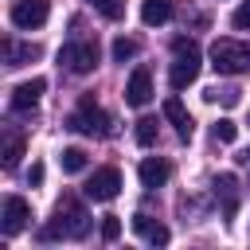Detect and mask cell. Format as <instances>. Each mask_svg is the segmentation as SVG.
<instances>
[{"instance_id":"obj_1","label":"cell","mask_w":250,"mask_h":250,"mask_svg":"<svg viewBox=\"0 0 250 250\" xmlns=\"http://www.w3.org/2000/svg\"><path fill=\"white\" fill-rule=\"evenodd\" d=\"M86 230H90L86 207H82L74 195H62V199L55 203V215H51V223L43 227L39 238H82Z\"/></svg>"},{"instance_id":"obj_2","label":"cell","mask_w":250,"mask_h":250,"mask_svg":"<svg viewBox=\"0 0 250 250\" xmlns=\"http://www.w3.org/2000/svg\"><path fill=\"white\" fill-rule=\"evenodd\" d=\"M172 51H176V59H172V70H168V82H172V90H188L195 78H199V47L191 43V39H176L172 43Z\"/></svg>"},{"instance_id":"obj_3","label":"cell","mask_w":250,"mask_h":250,"mask_svg":"<svg viewBox=\"0 0 250 250\" xmlns=\"http://www.w3.org/2000/svg\"><path fill=\"white\" fill-rule=\"evenodd\" d=\"M211 66H215L219 74H246V70H250V43L215 39V43H211Z\"/></svg>"},{"instance_id":"obj_4","label":"cell","mask_w":250,"mask_h":250,"mask_svg":"<svg viewBox=\"0 0 250 250\" xmlns=\"http://www.w3.org/2000/svg\"><path fill=\"white\" fill-rule=\"evenodd\" d=\"M74 133H86V137H109V113L102 109V105H94V98H82V105H78V113H70V121H66Z\"/></svg>"},{"instance_id":"obj_5","label":"cell","mask_w":250,"mask_h":250,"mask_svg":"<svg viewBox=\"0 0 250 250\" xmlns=\"http://www.w3.org/2000/svg\"><path fill=\"white\" fill-rule=\"evenodd\" d=\"M59 66H66L70 74H90L98 66V43H66L59 51Z\"/></svg>"},{"instance_id":"obj_6","label":"cell","mask_w":250,"mask_h":250,"mask_svg":"<svg viewBox=\"0 0 250 250\" xmlns=\"http://www.w3.org/2000/svg\"><path fill=\"white\" fill-rule=\"evenodd\" d=\"M117 191H121V172L117 168H98L86 180V195L94 203H109V199H117Z\"/></svg>"},{"instance_id":"obj_7","label":"cell","mask_w":250,"mask_h":250,"mask_svg":"<svg viewBox=\"0 0 250 250\" xmlns=\"http://www.w3.org/2000/svg\"><path fill=\"white\" fill-rule=\"evenodd\" d=\"M47 0H16L12 4V23L16 27H23V31H31V27H43L47 23Z\"/></svg>"},{"instance_id":"obj_8","label":"cell","mask_w":250,"mask_h":250,"mask_svg":"<svg viewBox=\"0 0 250 250\" xmlns=\"http://www.w3.org/2000/svg\"><path fill=\"white\" fill-rule=\"evenodd\" d=\"M27 219H31V207H27V199H20V195H8V199H4V223H0V230H4V234H20V230L27 227Z\"/></svg>"},{"instance_id":"obj_9","label":"cell","mask_w":250,"mask_h":250,"mask_svg":"<svg viewBox=\"0 0 250 250\" xmlns=\"http://www.w3.org/2000/svg\"><path fill=\"white\" fill-rule=\"evenodd\" d=\"M125 102H129V105H137V109L152 102V74H148L145 66H137V70L129 74V86H125Z\"/></svg>"},{"instance_id":"obj_10","label":"cell","mask_w":250,"mask_h":250,"mask_svg":"<svg viewBox=\"0 0 250 250\" xmlns=\"http://www.w3.org/2000/svg\"><path fill=\"white\" fill-rule=\"evenodd\" d=\"M211 188H215V199H223V215L234 219V211H238V180H234V172H219L211 180Z\"/></svg>"},{"instance_id":"obj_11","label":"cell","mask_w":250,"mask_h":250,"mask_svg":"<svg viewBox=\"0 0 250 250\" xmlns=\"http://www.w3.org/2000/svg\"><path fill=\"white\" fill-rule=\"evenodd\" d=\"M168 176H172V164L168 160H160V156H145L141 160V184L145 188H164Z\"/></svg>"},{"instance_id":"obj_12","label":"cell","mask_w":250,"mask_h":250,"mask_svg":"<svg viewBox=\"0 0 250 250\" xmlns=\"http://www.w3.org/2000/svg\"><path fill=\"white\" fill-rule=\"evenodd\" d=\"M47 90V82L43 78H31V82H20L16 90H12V109H31L35 102H39V94Z\"/></svg>"},{"instance_id":"obj_13","label":"cell","mask_w":250,"mask_h":250,"mask_svg":"<svg viewBox=\"0 0 250 250\" xmlns=\"http://www.w3.org/2000/svg\"><path fill=\"white\" fill-rule=\"evenodd\" d=\"M39 59V47L35 43H16V39H4V66H23Z\"/></svg>"},{"instance_id":"obj_14","label":"cell","mask_w":250,"mask_h":250,"mask_svg":"<svg viewBox=\"0 0 250 250\" xmlns=\"http://www.w3.org/2000/svg\"><path fill=\"white\" fill-rule=\"evenodd\" d=\"M164 117H168V121L176 125V133H180L184 141L191 137V129H195V125H191V113H188V109L180 105V98H168V102H164Z\"/></svg>"},{"instance_id":"obj_15","label":"cell","mask_w":250,"mask_h":250,"mask_svg":"<svg viewBox=\"0 0 250 250\" xmlns=\"http://www.w3.org/2000/svg\"><path fill=\"white\" fill-rule=\"evenodd\" d=\"M141 20H145L148 27L168 23V20H172V0H145V4H141Z\"/></svg>"},{"instance_id":"obj_16","label":"cell","mask_w":250,"mask_h":250,"mask_svg":"<svg viewBox=\"0 0 250 250\" xmlns=\"http://www.w3.org/2000/svg\"><path fill=\"white\" fill-rule=\"evenodd\" d=\"M133 227H137V230H141V234H145V238H148L152 246H168V227L152 223L148 215H137V219H133Z\"/></svg>"},{"instance_id":"obj_17","label":"cell","mask_w":250,"mask_h":250,"mask_svg":"<svg viewBox=\"0 0 250 250\" xmlns=\"http://www.w3.org/2000/svg\"><path fill=\"white\" fill-rule=\"evenodd\" d=\"M20 156H23V137L8 133V137H4V168H16Z\"/></svg>"},{"instance_id":"obj_18","label":"cell","mask_w":250,"mask_h":250,"mask_svg":"<svg viewBox=\"0 0 250 250\" xmlns=\"http://www.w3.org/2000/svg\"><path fill=\"white\" fill-rule=\"evenodd\" d=\"M59 164H62V172H82L86 168V152L82 148H62V156H59Z\"/></svg>"},{"instance_id":"obj_19","label":"cell","mask_w":250,"mask_h":250,"mask_svg":"<svg viewBox=\"0 0 250 250\" xmlns=\"http://www.w3.org/2000/svg\"><path fill=\"white\" fill-rule=\"evenodd\" d=\"M207 102H223V105H238V90L234 86H211Z\"/></svg>"},{"instance_id":"obj_20","label":"cell","mask_w":250,"mask_h":250,"mask_svg":"<svg viewBox=\"0 0 250 250\" xmlns=\"http://www.w3.org/2000/svg\"><path fill=\"white\" fill-rule=\"evenodd\" d=\"M152 141H156V117H141V121H137V145L148 148Z\"/></svg>"},{"instance_id":"obj_21","label":"cell","mask_w":250,"mask_h":250,"mask_svg":"<svg viewBox=\"0 0 250 250\" xmlns=\"http://www.w3.org/2000/svg\"><path fill=\"white\" fill-rule=\"evenodd\" d=\"M90 4H94V12H102L105 20H121V16H125V4H121V0H90Z\"/></svg>"},{"instance_id":"obj_22","label":"cell","mask_w":250,"mask_h":250,"mask_svg":"<svg viewBox=\"0 0 250 250\" xmlns=\"http://www.w3.org/2000/svg\"><path fill=\"white\" fill-rule=\"evenodd\" d=\"M137 51H141V43H137V39H125V35H121V39L113 43V59H117V62H125V59H133Z\"/></svg>"},{"instance_id":"obj_23","label":"cell","mask_w":250,"mask_h":250,"mask_svg":"<svg viewBox=\"0 0 250 250\" xmlns=\"http://www.w3.org/2000/svg\"><path fill=\"white\" fill-rule=\"evenodd\" d=\"M238 137V125L230 121V117H223V121H215V141H223V145H230Z\"/></svg>"},{"instance_id":"obj_24","label":"cell","mask_w":250,"mask_h":250,"mask_svg":"<svg viewBox=\"0 0 250 250\" xmlns=\"http://www.w3.org/2000/svg\"><path fill=\"white\" fill-rule=\"evenodd\" d=\"M102 238H105V242H117V238H121V219H117V215H105V219H102Z\"/></svg>"},{"instance_id":"obj_25","label":"cell","mask_w":250,"mask_h":250,"mask_svg":"<svg viewBox=\"0 0 250 250\" xmlns=\"http://www.w3.org/2000/svg\"><path fill=\"white\" fill-rule=\"evenodd\" d=\"M230 23H234L238 31H250V0H242V4L234 8V16H230Z\"/></svg>"},{"instance_id":"obj_26","label":"cell","mask_w":250,"mask_h":250,"mask_svg":"<svg viewBox=\"0 0 250 250\" xmlns=\"http://www.w3.org/2000/svg\"><path fill=\"white\" fill-rule=\"evenodd\" d=\"M27 184H43V164H31V172H27Z\"/></svg>"},{"instance_id":"obj_27","label":"cell","mask_w":250,"mask_h":250,"mask_svg":"<svg viewBox=\"0 0 250 250\" xmlns=\"http://www.w3.org/2000/svg\"><path fill=\"white\" fill-rule=\"evenodd\" d=\"M242 160H246V164H250V152H246V156H242Z\"/></svg>"}]
</instances>
